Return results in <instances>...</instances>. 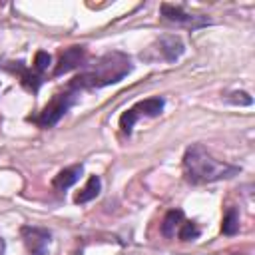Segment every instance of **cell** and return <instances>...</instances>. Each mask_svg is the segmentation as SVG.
Returning a JSON list of instances; mask_svg holds the SVG:
<instances>
[{
  "mask_svg": "<svg viewBox=\"0 0 255 255\" xmlns=\"http://www.w3.org/2000/svg\"><path fill=\"white\" fill-rule=\"evenodd\" d=\"M131 68H133V64L126 52L112 50V52H106L104 56H100L94 64H90V66L86 64L82 68V72L70 80L68 86L76 92L98 90V88L122 82L131 72Z\"/></svg>",
  "mask_w": 255,
  "mask_h": 255,
  "instance_id": "cell-1",
  "label": "cell"
},
{
  "mask_svg": "<svg viewBox=\"0 0 255 255\" xmlns=\"http://www.w3.org/2000/svg\"><path fill=\"white\" fill-rule=\"evenodd\" d=\"M181 165H183V175L191 185H203V183L229 179L241 171V167L213 157L211 151L203 143H191L183 153Z\"/></svg>",
  "mask_w": 255,
  "mask_h": 255,
  "instance_id": "cell-2",
  "label": "cell"
},
{
  "mask_svg": "<svg viewBox=\"0 0 255 255\" xmlns=\"http://www.w3.org/2000/svg\"><path fill=\"white\" fill-rule=\"evenodd\" d=\"M2 68L10 74H16L20 78L22 86L32 94H38L40 86L44 84V76H40L34 68H28L24 62H8V64H2Z\"/></svg>",
  "mask_w": 255,
  "mask_h": 255,
  "instance_id": "cell-8",
  "label": "cell"
},
{
  "mask_svg": "<svg viewBox=\"0 0 255 255\" xmlns=\"http://www.w3.org/2000/svg\"><path fill=\"white\" fill-rule=\"evenodd\" d=\"M82 171H84V165H82V163H76V165H70V167L60 169V171L54 175V179H52L54 189H56V191H66L68 187H72V185L80 179Z\"/></svg>",
  "mask_w": 255,
  "mask_h": 255,
  "instance_id": "cell-10",
  "label": "cell"
},
{
  "mask_svg": "<svg viewBox=\"0 0 255 255\" xmlns=\"http://www.w3.org/2000/svg\"><path fill=\"white\" fill-rule=\"evenodd\" d=\"M86 46H70L66 48L64 52H60L58 56V64L54 66V72L52 76L58 78V76H64L76 68H84L86 66Z\"/></svg>",
  "mask_w": 255,
  "mask_h": 255,
  "instance_id": "cell-7",
  "label": "cell"
},
{
  "mask_svg": "<svg viewBox=\"0 0 255 255\" xmlns=\"http://www.w3.org/2000/svg\"><path fill=\"white\" fill-rule=\"evenodd\" d=\"M199 227H197V223L195 221H183L181 225H179V229H177V237L181 239V241H193V239H197L199 237Z\"/></svg>",
  "mask_w": 255,
  "mask_h": 255,
  "instance_id": "cell-14",
  "label": "cell"
},
{
  "mask_svg": "<svg viewBox=\"0 0 255 255\" xmlns=\"http://www.w3.org/2000/svg\"><path fill=\"white\" fill-rule=\"evenodd\" d=\"M159 12H161V18L163 20L173 22V24H179V26H185L189 30H199V28H205V26L213 24L211 18L201 16V14H189L181 6H173V4H161Z\"/></svg>",
  "mask_w": 255,
  "mask_h": 255,
  "instance_id": "cell-5",
  "label": "cell"
},
{
  "mask_svg": "<svg viewBox=\"0 0 255 255\" xmlns=\"http://www.w3.org/2000/svg\"><path fill=\"white\" fill-rule=\"evenodd\" d=\"M231 96H233V98H229L231 104H241V106H249V104H253L251 96L245 94V92H233Z\"/></svg>",
  "mask_w": 255,
  "mask_h": 255,
  "instance_id": "cell-16",
  "label": "cell"
},
{
  "mask_svg": "<svg viewBox=\"0 0 255 255\" xmlns=\"http://www.w3.org/2000/svg\"><path fill=\"white\" fill-rule=\"evenodd\" d=\"M20 237L28 249L30 255H46L50 249V241H52V233L44 227H36V225H22L20 227Z\"/></svg>",
  "mask_w": 255,
  "mask_h": 255,
  "instance_id": "cell-6",
  "label": "cell"
},
{
  "mask_svg": "<svg viewBox=\"0 0 255 255\" xmlns=\"http://www.w3.org/2000/svg\"><path fill=\"white\" fill-rule=\"evenodd\" d=\"M163 106H165V100L159 98V96L147 98V100H141V102L133 104L131 108H128V110L120 116V128H122V131L129 135L131 129H133V126H135V122H137L141 116H143V118H155V116L161 114Z\"/></svg>",
  "mask_w": 255,
  "mask_h": 255,
  "instance_id": "cell-4",
  "label": "cell"
},
{
  "mask_svg": "<svg viewBox=\"0 0 255 255\" xmlns=\"http://www.w3.org/2000/svg\"><path fill=\"white\" fill-rule=\"evenodd\" d=\"M100 189H102V179H100L98 175H90L88 181H86V185L76 193L74 201H76L78 205H84V203L96 199V197L100 195Z\"/></svg>",
  "mask_w": 255,
  "mask_h": 255,
  "instance_id": "cell-11",
  "label": "cell"
},
{
  "mask_svg": "<svg viewBox=\"0 0 255 255\" xmlns=\"http://www.w3.org/2000/svg\"><path fill=\"white\" fill-rule=\"evenodd\" d=\"M237 231H239V211H237V207H227L223 221H221V233L235 235Z\"/></svg>",
  "mask_w": 255,
  "mask_h": 255,
  "instance_id": "cell-13",
  "label": "cell"
},
{
  "mask_svg": "<svg viewBox=\"0 0 255 255\" xmlns=\"http://www.w3.org/2000/svg\"><path fill=\"white\" fill-rule=\"evenodd\" d=\"M50 64H52V56H50L48 52H44V50L36 52V58H34L32 68H34L40 76H44V74H46V70H48V66H50Z\"/></svg>",
  "mask_w": 255,
  "mask_h": 255,
  "instance_id": "cell-15",
  "label": "cell"
},
{
  "mask_svg": "<svg viewBox=\"0 0 255 255\" xmlns=\"http://www.w3.org/2000/svg\"><path fill=\"white\" fill-rule=\"evenodd\" d=\"M78 96H80V92H76V90H72L70 86H66V90L54 94V98L44 106V110H42L38 116L28 118V120L34 122V124L40 126V128H54V126L66 116V112L76 104Z\"/></svg>",
  "mask_w": 255,
  "mask_h": 255,
  "instance_id": "cell-3",
  "label": "cell"
},
{
  "mask_svg": "<svg viewBox=\"0 0 255 255\" xmlns=\"http://www.w3.org/2000/svg\"><path fill=\"white\" fill-rule=\"evenodd\" d=\"M153 50L159 54V58H163L165 62H175V60H179V56L185 52V46H183V42L177 38V36H173V34H165V36H161L155 44H153Z\"/></svg>",
  "mask_w": 255,
  "mask_h": 255,
  "instance_id": "cell-9",
  "label": "cell"
},
{
  "mask_svg": "<svg viewBox=\"0 0 255 255\" xmlns=\"http://www.w3.org/2000/svg\"><path fill=\"white\" fill-rule=\"evenodd\" d=\"M183 223V211L181 209H169L161 221V235L163 237H173Z\"/></svg>",
  "mask_w": 255,
  "mask_h": 255,
  "instance_id": "cell-12",
  "label": "cell"
}]
</instances>
